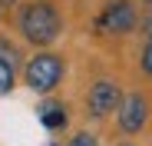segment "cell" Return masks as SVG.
<instances>
[{"label": "cell", "mask_w": 152, "mask_h": 146, "mask_svg": "<svg viewBox=\"0 0 152 146\" xmlns=\"http://www.w3.org/2000/svg\"><path fill=\"white\" fill-rule=\"evenodd\" d=\"M145 116H149V106L139 93L122 96V103H119V130L122 133H139L145 126Z\"/></svg>", "instance_id": "cell-4"}, {"label": "cell", "mask_w": 152, "mask_h": 146, "mask_svg": "<svg viewBox=\"0 0 152 146\" xmlns=\"http://www.w3.org/2000/svg\"><path fill=\"white\" fill-rule=\"evenodd\" d=\"M37 113H40V123H43L46 130H63V126H66V119H69V116H66V106L56 103V100H46Z\"/></svg>", "instance_id": "cell-6"}, {"label": "cell", "mask_w": 152, "mask_h": 146, "mask_svg": "<svg viewBox=\"0 0 152 146\" xmlns=\"http://www.w3.org/2000/svg\"><path fill=\"white\" fill-rule=\"evenodd\" d=\"M50 146H56V143H50Z\"/></svg>", "instance_id": "cell-13"}, {"label": "cell", "mask_w": 152, "mask_h": 146, "mask_svg": "<svg viewBox=\"0 0 152 146\" xmlns=\"http://www.w3.org/2000/svg\"><path fill=\"white\" fill-rule=\"evenodd\" d=\"M13 90V63L0 57V93H10Z\"/></svg>", "instance_id": "cell-7"}, {"label": "cell", "mask_w": 152, "mask_h": 146, "mask_svg": "<svg viewBox=\"0 0 152 146\" xmlns=\"http://www.w3.org/2000/svg\"><path fill=\"white\" fill-rule=\"evenodd\" d=\"M69 146H96V136H93V133H76V136L69 139Z\"/></svg>", "instance_id": "cell-8"}, {"label": "cell", "mask_w": 152, "mask_h": 146, "mask_svg": "<svg viewBox=\"0 0 152 146\" xmlns=\"http://www.w3.org/2000/svg\"><path fill=\"white\" fill-rule=\"evenodd\" d=\"M0 4H13V0H0Z\"/></svg>", "instance_id": "cell-10"}, {"label": "cell", "mask_w": 152, "mask_h": 146, "mask_svg": "<svg viewBox=\"0 0 152 146\" xmlns=\"http://www.w3.org/2000/svg\"><path fill=\"white\" fill-rule=\"evenodd\" d=\"M132 27H136V7L129 0H113L96 17V30H103V33H129Z\"/></svg>", "instance_id": "cell-3"}, {"label": "cell", "mask_w": 152, "mask_h": 146, "mask_svg": "<svg viewBox=\"0 0 152 146\" xmlns=\"http://www.w3.org/2000/svg\"><path fill=\"white\" fill-rule=\"evenodd\" d=\"M23 80H27V86L33 93H50L56 90V83L63 80V60L56 53H37L27 70H23Z\"/></svg>", "instance_id": "cell-2"}, {"label": "cell", "mask_w": 152, "mask_h": 146, "mask_svg": "<svg viewBox=\"0 0 152 146\" xmlns=\"http://www.w3.org/2000/svg\"><path fill=\"white\" fill-rule=\"evenodd\" d=\"M142 70L152 77V37H149V43H145V50H142Z\"/></svg>", "instance_id": "cell-9"}, {"label": "cell", "mask_w": 152, "mask_h": 146, "mask_svg": "<svg viewBox=\"0 0 152 146\" xmlns=\"http://www.w3.org/2000/svg\"><path fill=\"white\" fill-rule=\"evenodd\" d=\"M122 146H132V143H122Z\"/></svg>", "instance_id": "cell-12"}, {"label": "cell", "mask_w": 152, "mask_h": 146, "mask_svg": "<svg viewBox=\"0 0 152 146\" xmlns=\"http://www.w3.org/2000/svg\"><path fill=\"white\" fill-rule=\"evenodd\" d=\"M145 4H149V7H152V0H145Z\"/></svg>", "instance_id": "cell-11"}, {"label": "cell", "mask_w": 152, "mask_h": 146, "mask_svg": "<svg viewBox=\"0 0 152 146\" xmlns=\"http://www.w3.org/2000/svg\"><path fill=\"white\" fill-rule=\"evenodd\" d=\"M60 27H63V20H60L56 7L46 4V0H33V4H27L20 10V33L37 46L53 43L60 37Z\"/></svg>", "instance_id": "cell-1"}, {"label": "cell", "mask_w": 152, "mask_h": 146, "mask_svg": "<svg viewBox=\"0 0 152 146\" xmlns=\"http://www.w3.org/2000/svg\"><path fill=\"white\" fill-rule=\"evenodd\" d=\"M119 103H122V100H119V86H116V83L99 80V83H93V86H89L86 106H89V113H93V116H106V113H113Z\"/></svg>", "instance_id": "cell-5"}]
</instances>
